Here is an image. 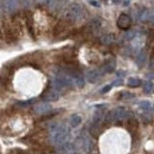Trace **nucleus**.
Masks as SVG:
<instances>
[{"label":"nucleus","mask_w":154,"mask_h":154,"mask_svg":"<svg viewBox=\"0 0 154 154\" xmlns=\"http://www.w3.org/2000/svg\"><path fill=\"white\" fill-rule=\"evenodd\" d=\"M51 131V142L56 146H60L69 141L70 137V129L65 125L54 123L50 127Z\"/></svg>","instance_id":"f257e3e1"},{"label":"nucleus","mask_w":154,"mask_h":154,"mask_svg":"<svg viewBox=\"0 0 154 154\" xmlns=\"http://www.w3.org/2000/svg\"><path fill=\"white\" fill-rule=\"evenodd\" d=\"M83 7L78 4H71L64 11V18L68 21H77L83 18Z\"/></svg>","instance_id":"f03ea898"},{"label":"nucleus","mask_w":154,"mask_h":154,"mask_svg":"<svg viewBox=\"0 0 154 154\" xmlns=\"http://www.w3.org/2000/svg\"><path fill=\"white\" fill-rule=\"evenodd\" d=\"M77 145H78V147H79L84 153H87V154L93 153V151H94V148H95V145H94L93 140L85 134H82L78 136V139H77Z\"/></svg>","instance_id":"7ed1b4c3"},{"label":"nucleus","mask_w":154,"mask_h":154,"mask_svg":"<svg viewBox=\"0 0 154 154\" xmlns=\"http://www.w3.org/2000/svg\"><path fill=\"white\" fill-rule=\"evenodd\" d=\"M128 112L122 108V107H119L113 109L112 112H109L107 116H106V122H112V121H123L128 117Z\"/></svg>","instance_id":"20e7f679"},{"label":"nucleus","mask_w":154,"mask_h":154,"mask_svg":"<svg viewBox=\"0 0 154 154\" xmlns=\"http://www.w3.org/2000/svg\"><path fill=\"white\" fill-rule=\"evenodd\" d=\"M0 4H1V7L6 12L12 13V12H14L17 10L19 0H0Z\"/></svg>","instance_id":"39448f33"},{"label":"nucleus","mask_w":154,"mask_h":154,"mask_svg":"<svg viewBox=\"0 0 154 154\" xmlns=\"http://www.w3.org/2000/svg\"><path fill=\"white\" fill-rule=\"evenodd\" d=\"M131 17L128 16V14H126V13H122V14H120V17L117 18V26L121 29V30H127V29H129V26H131Z\"/></svg>","instance_id":"423d86ee"},{"label":"nucleus","mask_w":154,"mask_h":154,"mask_svg":"<svg viewBox=\"0 0 154 154\" xmlns=\"http://www.w3.org/2000/svg\"><path fill=\"white\" fill-rule=\"evenodd\" d=\"M102 75H103V72L101 71V69H93L87 72V79L90 83H95L102 77Z\"/></svg>","instance_id":"0eeeda50"},{"label":"nucleus","mask_w":154,"mask_h":154,"mask_svg":"<svg viewBox=\"0 0 154 154\" xmlns=\"http://www.w3.org/2000/svg\"><path fill=\"white\" fill-rule=\"evenodd\" d=\"M42 98L44 101H48V102H52V101H57L59 98V93L56 89H51V90H46L43 95H42Z\"/></svg>","instance_id":"6e6552de"},{"label":"nucleus","mask_w":154,"mask_h":154,"mask_svg":"<svg viewBox=\"0 0 154 154\" xmlns=\"http://www.w3.org/2000/svg\"><path fill=\"white\" fill-rule=\"evenodd\" d=\"M115 66H116V63L114 59H107V60L102 64L101 71H102L103 74H110V72H113V71L115 70Z\"/></svg>","instance_id":"1a4fd4ad"},{"label":"nucleus","mask_w":154,"mask_h":154,"mask_svg":"<svg viewBox=\"0 0 154 154\" xmlns=\"http://www.w3.org/2000/svg\"><path fill=\"white\" fill-rule=\"evenodd\" d=\"M51 110V106L49 103H39L33 108V112L36 114H46Z\"/></svg>","instance_id":"9d476101"},{"label":"nucleus","mask_w":154,"mask_h":154,"mask_svg":"<svg viewBox=\"0 0 154 154\" xmlns=\"http://www.w3.org/2000/svg\"><path fill=\"white\" fill-rule=\"evenodd\" d=\"M59 147V151L62 152V153H65V154H69V153H74L75 152V147H74V145L72 143H70L69 141L68 142H65V143H63V145H60V146H58Z\"/></svg>","instance_id":"9b49d317"},{"label":"nucleus","mask_w":154,"mask_h":154,"mask_svg":"<svg viewBox=\"0 0 154 154\" xmlns=\"http://www.w3.org/2000/svg\"><path fill=\"white\" fill-rule=\"evenodd\" d=\"M146 60H147V54H146V51H145V50L139 51L137 57H136V63H137V65H139V66H142V65L146 63Z\"/></svg>","instance_id":"f8f14e48"},{"label":"nucleus","mask_w":154,"mask_h":154,"mask_svg":"<svg viewBox=\"0 0 154 154\" xmlns=\"http://www.w3.org/2000/svg\"><path fill=\"white\" fill-rule=\"evenodd\" d=\"M100 125L101 123H98V122H93V125L90 126V134L93 135V136H95V137H97L100 135V133H101Z\"/></svg>","instance_id":"ddd939ff"},{"label":"nucleus","mask_w":154,"mask_h":154,"mask_svg":"<svg viewBox=\"0 0 154 154\" xmlns=\"http://www.w3.org/2000/svg\"><path fill=\"white\" fill-rule=\"evenodd\" d=\"M81 122H82V117L79 115H77V114L71 115V117H70V126H71L72 128L78 127V126L81 125Z\"/></svg>","instance_id":"4468645a"},{"label":"nucleus","mask_w":154,"mask_h":154,"mask_svg":"<svg viewBox=\"0 0 154 154\" xmlns=\"http://www.w3.org/2000/svg\"><path fill=\"white\" fill-rule=\"evenodd\" d=\"M141 83L142 82H141V79L139 77H129L128 81H127V84L129 87H132V88H136V87L141 85Z\"/></svg>","instance_id":"2eb2a0df"},{"label":"nucleus","mask_w":154,"mask_h":154,"mask_svg":"<svg viewBox=\"0 0 154 154\" xmlns=\"http://www.w3.org/2000/svg\"><path fill=\"white\" fill-rule=\"evenodd\" d=\"M102 43L103 44H112V43H114V40H115V36L113 35V33H107V35H104L103 37H102Z\"/></svg>","instance_id":"dca6fc26"},{"label":"nucleus","mask_w":154,"mask_h":154,"mask_svg":"<svg viewBox=\"0 0 154 154\" xmlns=\"http://www.w3.org/2000/svg\"><path fill=\"white\" fill-rule=\"evenodd\" d=\"M40 2L48 7H51V8H55L58 5L59 0H40Z\"/></svg>","instance_id":"f3484780"},{"label":"nucleus","mask_w":154,"mask_h":154,"mask_svg":"<svg viewBox=\"0 0 154 154\" xmlns=\"http://www.w3.org/2000/svg\"><path fill=\"white\" fill-rule=\"evenodd\" d=\"M143 91L146 93V94H152L154 93V84L152 82H146L145 84H143Z\"/></svg>","instance_id":"a211bd4d"},{"label":"nucleus","mask_w":154,"mask_h":154,"mask_svg":"<svg viewBox=\"0 0 154 154\" xmlns=\"http://www.w3.org/2000/svg\"><path fill=\"white\" fill-rule=\"evenodd\" d=\"M151 102H148V101H141V102H139V108H141L142 110H146V112H148L149 109H151Z\"/></svg>","instance_id":"6ab92c4d"},{"label":"nucleus","mask_w":154,"mask_h":154,"mask_svg":"<svg viewBox=\"0 0 154 154\" xmlns=\"http://www.w3.org/2000/svg\"><path fill=\"white\" fill-rule=\"evenodd\" d=\"M19 4L23 7L27 8V7H30V6L33 4V0H19Z\"/></svg>","instance_id":"aec40b11"},{"label":"nucleus","mask_w":154,"mask_h":154,"mask_svg":"<svg viewBox=\"0 0 154 154\" xmlns=\"http://www.w3.org/2000/svg\"><path fill=\"white\" fill-rule=\"evenodd\" d=\"M33 102H35V100H29V101H24V102H18L17 106L18 107H27V106H31Z\"/></svg>","instance_id":"412c9836"},{"label":"nucleus","mask_w":154,"mask_h":154,"mask_svg":"<svg viewBox=\"0 0 154 154\" xmlns=\"http://www.w3.org/2000/svg\"><path fill=\"white\" fill-rule=\"evenodd\" d=\"M135 36H136V32H135V31H128V32L125 35V39L132 40V39H134Z\"/></svg>","instance_id":"4be33fe9"},{"label":"nucleus","mask_w":154,"mask_h":154,"mask_svg":"<svg viewBox=\"0 0 154 154\" xmlns=\"http://www.w3.org/2000/svg\"><path fill=\"white\" fill-rule=\"evenodd\" d=\"M6 87V82H5V77L0 76V91L4 90Z\"/></svg>","instance_id":"5701e85b"},{"label":"nucleus","mask_w":154,"mask_h":154,"mask_svg":"<svg viewBox=\"0 0 154 154\" xmlns=\"http://www.w3.org/2000/svg\"><path fill=\"white\" fill-rule=\"evenodd\" d=\"M112 87H113V84H109V85H106L102 90H101V94H106V93H108L110 89H112Z\"/></svg>","instance_id":"b1692460"},{"label":"nucleus","mask_w":154,"mask_h":154,"mask_svg":"<svg viewBox=\"0 0 154 154\" xmlns=\"http://www.w3.org/2000/svg\"><path fill=\"white\" fill-rule=\"evenodd\" d=\"M121 84H122V79H116L113 83V85H121Z\"/></svg>","instance_id":"393cba45"},{"label":"nucleus","mask_w":154,"mask_h":154,"mask_svg":"<svg viewBox=\"0 0 154 154\" xmlns=\"http://www.w3.org/2000/svg\"><path fill=\"white\" fill-rule=\"evenodd\" d=\"M122 97H134V95L133 94H128V93H123Z\"/></svg>","instance_id":"a878e982"},{"label":"nucleus","mask_w":154,"mask_h":154,"mask_svg":"<svg viewBox=\"0 0 154 154\" xmlns=\"http://www.w3.org/2000/svg\"><path fill=\"white\" fill-rule=\"evenodd\" d=\"M90 4H91L93 6H95V7H98V6H100V4H97L96 1H94V0H93V1H90Z\"/></svg>","instance_id":"bb28decb"},{"label":"nucleus","mask_w":154,"mask_h":154,"mask_svg":"<svg viewBox=\"0 0 154 154\" xmlns=\"http://www.w3.org/2000/svg\"><path fill=\"white\" fill-rule=\"evenodd\" d=\"M151 14H152V21H154V7L151 10Z\"/></svg>","instance_id":"cd10ccee"},{"label":"nucleus","mask_w":154,"mask_h":154,"mask_svg":"<svg viewBox=\"0 0 154 154\" xmlns=\"http://www.w3.org/2000/svg\"><path fill=\"white\" fill-rule=\"evenodd\" d=\"M0 39H4V33H2V29L0 27Z\"/></svg>","instance_id":"c85d7f7f"},{"label":"nucleus","mask_w":154,"mask_h":154,"mask_svg":"<svg viewBox=\"0 0 154 154\" xmlns=\"http://www.w3.org/2000/svg\"><path fill=\"white\" fill-rule=\"evenodd\" d=\"M112 1H113L114 4H120V2L122 1V0H112Z\"/></svg>","instance_id":"c756f323"},{"label":"nucleus","mask_w":154,"mask_h":154,"mask_svg":"<svg viewBox=\"0 0 154 154\" xmlns=\"http://www.w3.org/2000/svg\"><path fill=\"white\" fill-rule=\"evenodd\" d=\"M103 1H106V0H103Z\"/></svg>","instance_id":"7c9ffc66"}]
</instances>
